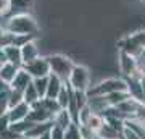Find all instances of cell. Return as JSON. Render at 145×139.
Returning a JSON list of instances; mask_svg holds the SVG:
<instances>
[{
    "label": "cell",
    "instance_id": "1",
    "mask_svg": "<svg viewBox=\"0 0 145 139\" xmlns=\"http://www.w3.org/2000/svg\"><path fill=\"white\" fill-rule=\"evenodd\" d=\"M3 28L7 31H10L11 34L16 36H32L36 37L39 32V24L34 16L29 13H18V15H10L3 18Z\"/></svg>",
    "mask_w": 145,
    "mask_h": 139
},
{
    "label": "cell",
    "instance_id": "2",
    "mask_svg": "<svg viewBox=\"0 0 145 139\" xmlns=\"http://www.w3.org/2000/svg\"><path fill=\"white\" fill-rule=\"evenodd\" d=\"M66 86L71 88L72 91H82L86 92L90 88V71L84 65H72L71 73L66 79Z\"/></svg>",
    "mask_w": 145,
    "mask_h": 139
},
{
    "label": "cell",
    "instance_id": "3",
    "mask_svg": "<svg viewBox=\"0 0 145 139\" xmlns=\"http://www.w3.org/2000/svg\"><path fill=\"white\" fill-rule=\"evenodd\" d=\"M116 91H126V79H123V78H108V79H103L99 84L90 86L86 91V94L87 96H108V94L116 92Z\"/></svg>",
    "mask_w": 145,
    "mask_h": 139
},
{
    "label": "cell",
    "instance_id": "4",
    "mask_svg": "<svg viewBox=\"0 0 145 139\" xmlns=\"http://www.w3.org/2000/svg\"><path fill=\"white\" fill-rule=\"evenodd\" d=\"M48 58V65H50V73L58 76L63 82H66L69 73H71L72 68V60L68 58L66 55H61V53H55V55H50Z\"/></svg>",
    "mask_w": 145,
    "mask_h": 139
},
{
    "label": "cell",
    "instance_id": "5",
    "mask_svg": "<svg viewBox=\"0 0 145 139\" xmlns=\"http://www.w3.org/2000/svg\"><path fill=\"white\" fill-rule=\"evenodd\" d=\"M119 50H124L137 58L145 50V31L134 32V34L124 37L119 42Z\"/></svg>",
    "mask_w": 145,
    "mask_h": 139
},
{
    "label": "cell",
    "instance_id": "6",
    "mask_svg": "<svg viewBox=\"0 0 145 139\" xmlns=\"http://www.w3.org/2000/svg\"><path fill=\"white\" fill-rule=\"evenodd\" d=\"M23 70L29 74V76L34 79V78H45L50 74V65H48V58L39 55L37 58H34L32 62L24 63L23 65Z\"/></svg>",
    "mask_w": 145,
    "mask_h": 139
},
{
    "label": "cell",
    "instance_id": "7",
    "mask_svg": "<svg viewBox=\"0 0 145 139\" xmlns=\"http://www.w3.org/2000/svg\"><path fill=\"white\" fill-rule=\"evenodd\" d=\"M119 71L124 78L139 74V65H137V58L132 57L131 53L124 50H119Z\"/></svg>",
    "mask_w": 145,
    "mask_h": 139
},
{
    "label": "cell",
    "instance_id": "8",
    "mask_svg": "<svg viewBox=\"0 0 145 139\" xmlns=\"http://www.w3.org/2000/svg\"><path fill=\"white\" fill-rule=\"evenodd\" d=\"M20 52H21V62H23V65L32 62L34 58H37L40 55V50H39V47H37L36 39H31V41L24 42V44L20 47ZM23 65H21V67H23Z\"/></svg>",
    "mask_w": 145,
    "mask_h": 139
},
{
    "label": "cell",
    "instance_id": "9",
    "mask_svg": "<svg viewBox=\"0 0 145 139\" xmlns=\"http://www.w3.org/2000/svg\"><path fill=\"white\" fill-rule=\"evenodd\" d=\"M27 112H29V105H27V103L23 100V102H20L18 105H13V107L8 108L7 117H8V120H10V123H15V121L26 120Z\"/></svg>",
    "mask_w": 145,
    "mask_h": 139
},
{
    "label": "cell",
    "instance_id": "10",
    "mask_svg": "<svg viewBox=\"0 0 145 139\" xmlns=\"http://www.w3.org/2000/svg\"><path fill=\"white\" fill-rule=\"evenodd\" d=\"M26 120L32 121V123H45V121H52V115L45 112L44 108H40L39 105L32 103L29 107V112H27Z\"/></svg>",
    "mask_w": 145,
    "mask_h": 139
},
{
    "label": "cell",
    "instance_id": "11",
    "mask_svg": "<svg viewBox=\"0 0 145 139\" xmlns=\"http://www.w3.org/2000/svg\"><path fill=\"white\" fill-rule=\"evenodd\" d=\"M66 82H63L61 79L55 74H48L47 78V92H45V97H50V99H57L58 92H60V89L65 86Z\"/></svg>",
    "mask_w": 145,
    "mask_h": 139
},
{
    "label": "cell",
    "instance_id": "12",
    "mask_svg": "<svg viewBox=\"0 0 145 139\" xmlns=\"http://www.w3.org/2000/svg\"><path fill=\"white\" fill-rule=\"evenodd\" d=\"M87 107L93 113L102 115L105 112V108L108 107V102H106L105 96H87Z\"/></svg>",
    "mask_w": 145,
    "mask_h": 139
},
{
    "label": "cell",
    "instance_id": "13",
    "mask_svg": "<svg viewBox=\"0 0 145 139\" xmlns=\"http://www.w3.org/2000/svg\"><path fill=\"white\" fill-rule=\"evenodd\" d=\"M31 81H32V78L29 76V74H27V73L24 71L23 68H20V70H18V73H16V76L13 78V81L10 82V88L23 92V91L26 89V86H27Z\"/></svg>",
    "mask_w": 145,
    "mask_h": 139
},
{
    "label": "cell",
    "instance_id": "14",
    "mask_svg": "<svg viewBox=\"0 0 145 139\" xmlns=\"http://www.w3.org/2000/svg\"><path fill=\"white\" fill-rule=\"evenodd\" d=\"M32 0H8V16L18 13H27L31 8Z\"/></svg>",
    "mask_w": 145,
    "mask_h": 139
},
{
    "label": "cell",
    "instance_id": "15",
    "mask_svg": "<svg viewBox=\"0 0 145 139\" xmlns=\"http://www.w3.org/2000/svg\"><path fill=\"white\" fill-rule=\"evenodd\" d=\"M21 67H18V65H13V63L10 62H5L0 65V78L3 79L5 82H8L10 84L11 81H13V78L16 76V73H18V70H20Z\"/></svg>",
    "mask_w": 145,
    "mask_h": 139
},
{
    "label": "cell",
    "instance_id": "16",
    "mask_svg": "<svg viewBox=\"0 0 145 139\" xmlns=\"http://www.w3.org/2000/svg\"><path fill=\"white\" fill-rule=\"evenodd\" d=\"M52 125H53L52 121H45V123H34L24 136L29 138V139H37L39 136H42L44 133H47L48 129L52 128Z\"/></svg>",
    "mask_w": 145,
    "mask_h": 139
},
{
    "label": "cell",
    "instance_id": "17",
    "mask_svg": "<svg viewBox=\"0 0 145 139\" xmlns=\"http://www.w3.org/2000/svg\"><path fill=\"white\" fill-rule=\"evenodd\" d=\"M36 105H39V107L44 108L45 112H48V113L52 115V118H53V115L57 113L58 110H61V108H60V105H58V102H57V99H50V97L39 99V100L36 102Z\"/></svg>",
    "mask_w": 145,
    "mask_h": 139
},
{
    "label": "cell",
    "instance_id": "18",
    "mask_svg": "<svg viewBox=\"0 0 145 139\" xmlns=\"http://www.w3.org/2000/svg\"><path fill=\"white\" fill-rule=\"evenodd\" d=\"M52 123L57 125V126H60V128H63V129H66L68 126L72 123V120H71V117H69L66 108H61V110H58L57 113L53 115Z\"/></svg>",
    "mask_w": 145,
    "mask_h": 139
},
{
    "label": "cell",
    "instance_id": "19",
    "mask_svg": "<svg viewBox=\"0 0 145 139\" xmlns=\"http://www.w3.org/2000/svg\"><path fill=\"white\" fill-rule=\"evenodd\" d=\"M3 52H5L7 62L13 63V65H18V67H21V65H23V62H21L20 47H16V45H7V47H3Z\"/></svg>",
    "mask_w": 145,
    "mask_h": 139
},
{
    "label": "cell",
    "instance_id": "20",
    "mask_svg": "<svg viewBox=\"0 0 145 139\" xmlns=\"http://www.w3.org/2000/svg\"><path fill=\"white\" fill-rule=\"evenodd\" d=\"M97 134H99L100 139H119V136H121V133L116 131L113 126H110L106 121H103L102 128L97 131Z\"/></svg>",
    "mask_w": 145,
    "mask_h": 139
},
{
    "label": "cell",
    "instance_id": "21",
    "mask_svg": "<svg viewBox=\"0 0 145 139\" xmlns=\"http://www.w3.org/2000/svg\"><path fill=\"white\" fill-rule=\"evenodd\" d=\"M23 100L31 107L32 103H36L37 100H39V94H37V91H36V88H34V84H32V81L29 82L26 86V89L23 91Z\"/></svg>",
    "mask_w": 145,
    "mask_h": 139
},
{
    "label": "cell",
    "instance_id": "22",
    "mask_svg": "<svg viewBox=\"0 0 145 139\" xmlns=\"http://www.w3.org/2000/svg\"><path fill=\"white\" fill-rule=\"evenodd\" d=\"M32 121L29 120H21V121H15V123H10V129L11 131H15L16 134H20V136H24V134L29 131V128L32 126Z\"/></svg>",
    "mask_w": 145,
    "mask_h": 139
},
{
    "label": "cell",
    "instance_id": "23",
    "mask_svg": "<svg viewBox=\"0 0 145 139\" xmlns=\"http://www.w3.org/2000/svg\"><path fill=\"white\" fill-rule=\"evenodd\" d=\"M105 99H106L108 105L116 107L118 103L124 102L126 99H129V96H127V92H126V91H116V92H111V94H108V96H105Z\"/></svg>",
    "mask_w": 145,
    "mask_h": 139
},
{
    "label": "cell",
    "instance_id": "24",
    "mask_svg": "<svg viewBox=\"0 0 145 139\" xmlns=\"http://www.w3.org/2000/svg\"><path fill=\"white\" fill-rule=\"evenodd\" d=\"M103 121H105V118L102 117V115L93 113V112H92V115L89 117V120L86 121V125H81V126H87V128H90L92 131H99V129L102 128Z\"/></svg>",
    "mask_w": 145,
    "mask_h": 139
},
{
    "label": "cell",
    "instance_id": "25",
    "mask_svg": "<svg viewBox=\"0 0 145 139\" xmlns=\"http://www.w3.org/2000/svg\"><path fill=\"white\" fill-rule=\"evenodd\" d=\"M69 91H71V89L68 88L66 84L60 89V92H58V96H57V102H58V105H60V108L68 107V102H69Z\"/></svg>",
    "mask_w": 145,
    "mask_h": 139
},
{
    "label": "cell",
    "instance_id": "26",
    "mask_svg": "<svg viewBox=\"0 0 145 139\" xmlns=\"http://www.w3.org/2000/svg\"><path fill=\"white\" fill-rule=\"evenodd\" d=\"M47 78H34L32 79V84H34V88H36L37 94H39V99L45 97V92H47Z\"/></svg>",
    "mask_w": 145,
    "mask_h": 139
},
{
    "label": "cell",
    "instance_id": "27",
    "mask_svg": "<svg viewBox=\"0 0 145 139\" xmlns=\"http://www.w3.org/2000/svg\"><path fill=\"white\" fill-rule=\"evenodd\" d=\"M63 139H81V133H79V125L71 123L65 129V134H63Z\"/></svg>",
    "mask_w": 145,
    "mask_h": 139
},
{
    "label": "cell",
    "instance_id": "28",
    "mask_svg": "<svg viewBox=\"0 0 145 139\" xmlns=\"http://www.w3.org/2000/svg\"><path fill=\"white\" fill-rule=\"evenodd\" d=\"M20 102H23V92L10 88V91H8V103H10V107L18 105Z\"/></svg>",
    "mask_w": 145,
    "mask_h": 139
},
{
    "label": "cell",
    "instance_id": "29",
    "mask_svg": "<svg viewBox=\"0 0 145 139\" xmlns=\"http://www.w3.org/2000/svg\"><path fill=\"white\" fill-rule=\"evenodd\" d=\"M79 133H81V139H100L97 131H92L87 126H81L79 125Z\"/></svg>",
    "mask_w": 145,
    "mask_h": 139
},
{
    "label": "cell",
    "instance_id": "30",
    "mask_svg": "<svg viewBox=\"0 0 145 139\" xmlns=\"http://www.w3.org/2000/svg\"><path fill=\"white\" fill-rule=\"evenodd\" d=\"M10 108V103H8V92H0V117L5 115Z\"/></svg>",
    "mask_w": 145,
    "mask_h": 139
},
{
    "label": "cell",
    "instance_id": "31",
    "mask_svg": "<svg viewBox=\"0 0 145 139\" xmlns=\"http://www.w3.org/2000/svg\"><path fill=\"white\" fill-rule=\"evenodd\" d=\"M121 136H123L124 139H142L139 134L135 133L131 126H127V125H124V128H123V131H121Z\"/></svg>",
    "mask_w": 145,
    "mask_h": 139
},
{
    "label": "cell",
    "instance_id": "32",
    "mask_svg": "<svg viewBox=\"0 0 145 139\" xmlns=\"http://www.w3.org/2000/svg\"><path fill=\"white\" fill-rule=\"evenodd\" d=\"M50 139H63V134H65V129L57 126V125H52V128H50Z\"/></svg>",
    "mask_w": 145,
    "mask_h": 139
},
{
    "label": "cell",
    "instance_id": "33",
    "mask_svg": "<svg viewBox=\"0 0 145 139\" xmlns=\"http://www.w3.org/2000/svg\"><path fill=\"white\" fill-rule=\"evenodd\" d=\"M0 16L2 18L8 16V0H0Z\"/></svg>",
    "mask_w": 145,
    "mask_h": 139
},
{
    "label": "cell",
    "instance_id": "34",
    "mask_svg": "<svg viewBox=\"0 0 145 139\" xmlns=\"http://www.w3.org/2000/svg\"><path fill=\"white\" fill-rule=\"evenodd\" d=\"M8 91H10V84L0 78V92H8Z\"/></svg>",
    "mask_w": 145,
    "mask_h": 139
},
{
    "label": "cell",
    "instance_id": "35",
    "mask_svg": "<svg viewBox=\"0 0 145 139\" xmlns=\"http://www.w3.org/2000/svg\"><path fill=\"white\" fill-rule=\"evenodd\" d=\"M7 58H5V52H3V47H0V65L2 63H5Z\"/></svg>",
    "mask_w": 145,
    "mask_h": 139
},
{
    "label": "cell",
    "instance_id": "36",
    "mask_svg": "<svg viewBox=\"0 0 145 139\" xmlns=\"http://www.w3.org/2000/svg\"><path fill=\"white\" fill-rule=\"evenodd\" d=\"M137 58H144V65H145V50L142 52V53H140V55H139V57H137Z\"/></svg>",
    "mask_w": 145,
    "mask_h": 139
},
{
    "label": "cell",
    "instance_id": "37",
    "mask_svg": "<svg viewBox=\"0 0 145 139\" xmlns=\"http://www.w3.org/2000/svg\"><path fill=\"white\" fill-rule=\"evenodd\" d=\"M16 139H29V138H26V136H20V138H16Z\"/></svg>",
    "mask_w": 145,
    "mask_h": 139
},
{
    "label": "cell",
    "instance_id": "38",
    "mask_svg": "<svg viewBox=\"0 0 145 139\" xmlns=\"http://www.w3.org/2000/svg\"><path fill=\"white\" fill-rule=\"evenodd\" d=\"M2 20H3V18H2V16H0V24H2Z\"/></svg>",
    "mask_w": 145,
    "mask_h": 139
},
{
    "label": "cell",
    "instance_id": "39",
    "mask_svg": "<svg viewBox=\"0 0 145 139\" xmlns=\"http://www.w3.org/2000/svg\"><path fill=\"white\" fill-rule=\"evenodd\" d=\"M0 139H2V138H0Z\"/></svg>",
    "mask_w": 145,
    "mask_h": 139
},
{
    "label": "cell",
    "instance_id": "40",
    "mask_svg": "<svg viewBox=\"0 0 145 139\" xmlns=\"http://www.w3.org/2000/svg\"><path fill=\"white\" fill-rule=\"evenodd\" d=\"M144 2H145V0H144Z\"/></svg>",
    "mask_w": 145,
    "mask_h": 139
}]
</instances>
